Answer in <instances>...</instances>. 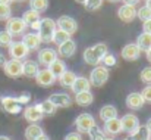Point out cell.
<instances>
[{"label":"cell","instance_id":"obj_51","mask_svg":"<svg viewBox=\"0 0 151 140\" xmlns=\"http://www.w3.org/2000/svg\"><path fill=\"white\" fill-rule=\"evenodd\" d=\"M145 53H147V59H148V62L151 63V49L148 50V52H145Z\"/></svg>","mask_w":151,"mask_h":140},{"label":"cell","instance_id":"obj_33","mask_svg":"<svg viewBox=\"0 0 151 140\" xmlns=\"http://www.w3.org/2000/svg\"><path fill=\"white\" fill-rule=\"evenodd\" d=\"M38 105H40V108H41V111H43L44 115H54L56 111H57L56 105H54L53 102H50L49 99H46L44 102H41V103H38Z\"/></svg>","mask_w":151,"mask_h":140},{"label":"cell","instance_id":"obj_43","mask_svg":"<svg viewBox=\"0 0 151 140\" xmlns=\"http://www.w3.org/2000/svg\"><path fill=\"white\" fill-rule=\"evenodd\" d=\"M65 140H82V136L78 131H72V133H68L65 136Z\"/></svg>","mask_w":151,"mask_h":140},{"label":"cell","instance_id":"obj_28","mask_svg":"<svg viewBox=\"0 0 151 140\" xmlns=\"http://www.w3.org/2000/svg\"><path fill=\"white\" fill-rule=\"evenodd\" d=\"M49 69H50L51 74H53L56 78H59V77H60V75H62V74L66 71V63H65L62 59H59V58H57V59H56V61L51 63L50 66H49Z\"/></svg>","mask_w":151,"mask_h":140},{"label":"cell","instance_id":"obj_29","mask_svg":"<svg viewBox=\"0 0 151 140\" xmlns=\"http://www.w3.org/2000/svg\"><path fill=\"white\" fill-rule=\"evenodd\" d=\"M40 19H41L40 13H38L37 10H32V9L25 10V12H24V15H22V21L27 24V27L32 25L34 22H37V21H40Z\"/></svg>","mask_w":151,"mask_h":140},{"label":"cell","instance_id":"obj_41","mask_svg":"<svg viewBox=\"0 0 151 140\" xmlns=\"http://www.w3.org/2000/svg\"><path fill=\"white\" fill-rule=\"evenodd\" d=\"M141 96H142V99H144L145 103H151V84L150 86H145V87L142 89Z\"/></svg>","mask_w":151,"mask_h":140},{"label":"cell","instance_id":"obj_3","mask_svg":"<svg viewBox=\"0 0 151 140\" xmlns=\"http://www.w3.org/2000/svg\"><path fill=\"white\" fill-rule=\"evenodd\" d=\"M109 77H110V72H109V68L103 66V65H97L93 68L91 74H90V83H91V87H103L107 81H109Z\"/></svg>","mask_w":151,"mask_h":140},{"label":"cell","instance_id":"obj_8","mask_svg":"<svg viewBox=\"0 0 151 140\" xmlns=\"http://www.w3.org/2000/svg\"><path fill=\"white\" fill-rule=\"evenodd\" d=\"M24 118L29 122V124H37L44 118V114L40 108V105H28L24 109Z\"/></svg>","mask_w":151,"mask_h":140},{"label":"cell","instance_id":"obj_49","mask_svg":"<svg viewBox=\"0 0 151 140\" xmlns=\"http://www.w3.org/2000/svg\"><path fill=\"white\" fill-rule=\"evenodd\" d=\"M145 127H147V128H148V130L151 131V118H148V120H147V122H145Z\"/></svg>","mask_w":151,"mask_h":140},{"label":"cell","instance_id":"obj_4","mask_svg":"<svg viewBox=\"0 0 151 140\" xmlns=\"http://www.w3.org/2000/svg\"><path fill=\"white\" fill-rule=\"evenodd\" d=\"M96 124H97V122H96L94 117H93L91 114H87V112L79 114V115L75 118V121H73V125H75V128H76V131H78L79 134L88 133Z\"/></svg>","mask_w":151,"mask_h":140},{"label":"cell","instance_id":"obj_11","mask_svg":"<svg viewBox=\"0 0 151 140\" xmlns=\"http://www.w3.org/2000/svg\"><path fill=\"white\" fill-rule=\"evenodd\" d=\"M9 55L12 56V59L24 61L29 55V50L22 42H12V44L9 46Z\"/></svg>","mask_w":151,"mask_h":140},{"label":"cell","instance_id":"obj_26","mask_svg":"<svg viewBox=\"0 0 151 140\" xmlns=\"http://www.w3.org/2000/svg\"><path fill=\"white\" fill-rule=\"evenodd\" d=\"M137 46L142 52H148L151 49V34L150 33H141L137 39Z\"/></svg>","mask_w":151,"mask_h":140},{"label":"cell","instance_id":"obj_42","mask_svg":"<svg viewBox=\"0 0 151 140\" xmlns=\"http://www.w3.org/2000/svg\"><path fill=\"white\" fill-rule=\"evenodd\" d=\"M16 100H18L21 105L29 103V102H31V94H29V93H21L18 97H16Z\"/></svg>","mask_w":151,"mask_h":140},{"label":"cell","instance_id":"obj_45","mask_svg":"<svg viewBox=\"0 0 151 140\" xmlns=\"http://www.w3.org/2000/svg\"><path fill=\"white\" fill-rule=\"evenodd\" d=\"M123 1V4H131V6H135L139 0H122Z\"/></svg>","mask_w":151,"mask_h":140},{"label":"cell","instance_id":"obj_7","mask_svg":"<svg viewBox=\"0 0 151 140\" xmlns=\"http://www.w3.org/2000/svg\"><path fill=\"white\" fill-rule=\"evenodd\" d=\"M120 122H122L123 131H125L126 134H129V136H132V134L139 128V125H141L138 117L134 115V114H126V115H123V117L120 118Z\"/></svg>","mask_w":151,"mask_h":140},{"label":"cell","instance_id":"obj_1","mask_svg":"<svg viewBox=\"0 0 151 140\" xmlns=\"http://www.w3.org/2000/svg\"><path fill=\"white\" fill-rule=\"evenodd\" d=\"M109 53V47L104 43H97L91 47H87L84 50V61L85 63L91 65V66H97L100 65L103 58Z\"/></svg>","mask_w":151,"mask_h":140},{"label":"cell","instance_id":"obj_23","mask_svg":"<svg viewBox=\"0 0 151 140\" xmlns=\"http://www.w3.org/2000/svg\"><path fill=\"white\" fill-rule=\"evenodd\" d=\"M90 89H91V83H90V80L87 78V77H78L76 80H75V83H73V86H72V92L76 94V93H82V92H90Z\"/></svg>","mask_w":151,"mask_h":140},{"label":"cell","instance_id":"obj_30","mask_svg":"<svg viewBox=\"0 0 151 140\" xmlns=\"http://www.w3.org/2000/svg\"><path fill=\"white\" fill-rule=\"evenodd\" d=\"M131 140H151V131L145 125H139V128L131 136Z\"/></svg>","mask_w":151,"mask_h":140},{"label":"cell","instance_id":"obj_34","mask_svg":"<svg viewBox=\"0 0 151 140\" xmlns=\"http://www.w3.org/2000/svg\"><path fill=\"white\" fill-rule=\"evenodd\" d=\"M69 39H70V34H68V33H65V31H62V30H59V28L54 31L53 42H54L56 44H62V43L68 42Z\"/></svg>","mask_w":151,"mask_h":140},{"label":"cell","instance_id":"obj_12","mask_svg":"<svg viewBox=\"0 0 151 140\" xmlns=\"http://www.w3.org/2000/svg\"><path fill=\"white\" fill-rule=\"evenodd\" d=\"M57 52L54 50V49H51V47H44V49H41V50H38V65H43V66H46V68H49L51 63L57 59Z\"/></svg>","mask_w":151,"mask_h":140},{"label":"cell","instance_id":"obj_6","mask_svg":"<svg viewBox=\"0 0 151 140\" xmlns=\"http://www.w3.org/2000/svg\"><path fill=\"white\" fill-rule=\"evenodd\" d=\"M0 103H1V109L10 115H18L22 111V105L13 96H3L0 99Z\"/></svg>","mask_w":151,"mask_h":140},{"label":"cell","instance_id":"obj_15","mask_svg":"<svg viewBox=\"0 0 151 140\" xmlns=\"http://www.w3.org/2000/svg\"><path fill=\"white\" fill-rule=\"evenodd\" d=\"M117 16L123 22H132L137 18V7L131 4H122L117 10Z\"/></svg>","mask_w":151,"mask_h":140},{"label":"cell","instance_id":"obj_40","mask_svg":"<svg viewBox=\"0 0 151 140\" xmlns=\"http://www.w3.org/2000/svg\"><path fill=\"white\" fill-rule=\"evenodd\" d=\"M10 12H12V9H10V6H7V4H0V21H7L9 18H10Z\"/></svg>","mask_w":151,"mask_h":140},{"label":"cell","instance_id":"obj_25","mask_svg":"<svg viewBox=\"0 0 151 140\" xmlns=\"http://www.w3.org/2000/svg\"><path fill=\"white\" fill-rule=\"evenodd\" d=\"M100 118L101 121H109V120H113V118H117V109L113 106V105H104L100 109Z\"/></svg>","mask_w":151,"mask_h":140},{"label":"cell","instance_id":"obj_46","mask_svg":"<svg viewBox=\"0 0 151 140\" xmlns=\"http://www.w3.org/2000/svg\"><path fill=\"white\" fill-rule=\"evenodd\" d=\"M40 21H41V19H40ZM40 21H37V22H34V24H32V25H29V27H31L32 30H35V31H38V30H40Z\"/></svg>","mask_w":151,"mask_h":140},{"label":"cell","instance_id":"obj_19","mask_svg":"<svg viewBox=\"0 0 151 140\" xmlns=\"http://www.w3.org/2000/svg\"><path fill=\"white\" fill-rule=\"evenodd\" d=\"M104 133L109 136H117L120 133H123V127L119 118H113L104 122Z\"/></svg>","mask_w":151,"mask_h":140},{"label":"cell","instance_id":"obj_9","mask_svg":"<svg viewBox=\"0 0 151 140\" xmlns=\"http://www.w3.org/2000/svg\"><path fill=\"white\" fill-rule=\"evenodd\" d=\"M56 25H57L59 30H62V31H65V33H68L70 36L73 33H76V30H78V22L72 16H68V15H62L56 21Z\"/></svg>","mask_w":151,"mask_h":140},{"label":"cell","instance_id":"obj_39","mask_svg":"<svg viewBox=\"0 0 151 140\" xmlns=\"http://www.w3.org/2000/svg\"><path fill=\"white\" fill-rule=\"evenodd\" d=\"M101 4H103V0H87L84 3L87 10H97L101 7Z\"/></svg>","mask_w":151,"mask_h":140},{"label":"cell","instance_id":"obj_58","mask_svg":"<svg viewBox=\"0 0 151 140\" xmlns=\"http://www.w3.org/2000/svg\"><path fill=\"white\" fill-rule=\"evenodd\" d=\"M123 140H131V139H123Z\"/></svg>","mask_w":151,"mask_h":140},{"label":"cell","instance_id":"obj_44","mask_svg":"<svg viewBox=\"0 0 151 140\" xmlns=\"http://www.w3.org/2000/svg\"><path fill=\"white\" fill-rule=\"evenodd\" d=\"M142 30H144V33H150L151 34V19L147 21V22H142Z\"/></svg>","mask_w":151,"mask_h":140},{"label":"cell","instance_id":"obj_38","mask_svg":"<svg viewBox=\"0 0 151 140\" xmlns=\"http://www.w3.org/2000/svg\"><path fill=\"white\" fill-rule=\"evenodd\" d=\"M139 78H141L142 83H145L147 86H150L151 84V66L144 68V69L139 72Z\"/></svg>","mask_w":151,"mask_h":140},{"label":"cell","instance_id":"obj_18","mask_svg":"<svg viewBox=\"0 0 151 140\" xmlns=\"http://www.w3.org/2000/svg\"><path fill=\"white\" fill-rule=\"evenodd\" d=\"M25 46L28 47V50H38L40 44H41V39L37 33H27L22 36V40H21Z\"/></svg>","mask_w":151,"mask_h":140},{"label":"cell","instance_id":"obj_21","mask_svg":"<svg viewBox=\"0 0 151 140\" xmlns=\"http://www.w3.org/2000/svg\"><path fill=\"white\" fill-rule=\"evenodd\" d=\"M144 103L145 102H144L142 96H141V93H138V92H132V93H129L126 96V106L129 109L138 111V109H141L144 106Z\"/></svg>","mask_w":151,"mask_h":140},{"label":"cell","instance_id":"obj_54","mask_svg":"<svg viewBox=\"0 0 151 140\" xmlns=\"http://www.w3.org/2000/svg\"><path fill=\"white\" fill-rule=\"evenodd\" d=\"M75 1H76V3H81V4H84L87 0H75Z\"/></svg>","mask_w":151,"mask_h":140},{"label":"cell","instance_id":"obj_22","mask_svg":"<svg viewBox=\"0 0 151 140\" xmlns=\"http://www.w3.org/2000/svg\"><path fill=\"white\" fill-rule=\"evenodd\" d=\"M76 78H78V75H76L73 71L66 69V71L57 78V81H59V84H60L63 89H72V86H73V83H75Z\"/></svg>","mask_w":151,"mask_h":140},{"label":"cell","instance_id":"obj_14","mask_svg":"<svg viewBox=\"0 0 151 140\" xmlns=\"http://www.w3.org/2000/svg\"><path fill=\"white\" fill-rule=\"evenodd\" d=\"M139 55H141V50H139V47L137 46V43H129V44L123 46L122 50H120V56L125 61H129V62L137 61L139 58Z\"/></svg>","mask_w":151,"mask_h":140},{"label":"cell","instance_id":"obj_27","mask_svg":"<svg viewBox=\"0 0 151 140\" xmlns=\"http://www.w3.org/2000/svg\"><path fill=\"white\" fill-rule=\"evenodd\" d=\"M94 100V96L91 92H82V93H76L75 94V102L79 105V106H90Z\"/></svg>","mask_w":151,"mask_h":140},{"label":"cell","instance_id":"obj_57","mask_svg":"<svg viewBox=\"0 0 151 140\" xmlns=\"http://www.w3.org/2000/svg\"><path fill=\"white\" fill-rule=\"evenodd\" d=\"M106 140H114V139H110V137H107V139H106Z\"/></svg>","mask_w":151,"mask_h":140},{"label":"cell","instance_id":"obj_10","mask_svg":"<svg viewBox=\"0 0 151 140\" xmlns=\"http://www.w3.org/2000/svg\"><path fill=\"white\" fill-rule=\"evenodd\" d=\"M3 71L10 78H19L22 75V61H16V59L6 61L3 65Z\"/></svg>","mask_w":151,"mask_h":140},{"label":"cell","instance_id":"obj_13","mask_svg":"<svg viewBox=\"0 0 151 140\" xmlns=\"http://www.w3.org/2000/svg\"><path fill=\"white\" fill-rule=\"evenodd\" d=\"M56 77L51 74V71L49 68H43V69H40L38 72H37V75H35V81H37V84L40 86V87H51L54 83H56Z\"/></svg>","mask_w":151,"mask_h":140},{"label":"cell","instance_id":"obj_36","mask_svg":"<svg viewBox=\"0 0 151 140\" xmlns=\"http://www.w3.org/2000/svg\"><path fill=\"white\" fill-rule=\"evenodd\" d=\"M13 37L6 31V30H3V31H0V47H9L12 44V40Z\"/></svg>","mask_w":151,"mask_h":140},{"label":"cell","instance_id":"obj_16","mask_svg":"<svg viewBox=\"0 0 151 140\" xmlns=\"http://www.w3.org/2000/svg\"><path fill=\"white\" fill-rule=\"evenodd\" d=\"M40 71V65L37 61L32 59H25L22 62V75L28 77V78H35L37 72Z\"/></svg>","mask_w":151,"mask_h":140},{"label":"cell","instance_id":"obj_2","mask_svg":"<svg viewBox=\"0 0 151 140\" xmlns=\"http://www.w3.org/2000/svg\"><path fill=\"white\" fill-rule=\"evenodd\" d=\"M56 30H57L56 21H53L51 18H41V21H40V30L37 31V34L41 39V43H51Z\"/></svg>","mask_w":151,"mask_h":140},{"label":"cell","instance_id":"obj_35","mask_svg":"<svg viewBox=\"0 0 151 140\" xmlns=\"http://www.w3.org/2000/svg\"><path fill=\"white\" fill-rule=\"evenodd\" d=\"M137 16H138L139 21L147 22V21H150L151 19V10L147 7V6H141V7L137 10Z\"/></svg>","mask_w":151,"mask_h":140},{"label":"cell","instance_id":"obj_31","mask_svg":"<svg viewBox=\"0 0 151 140\" xmlns=\"http://www.w3.org/2000/svg\"><path fill=\"white\" fill-rule=\"evenodd\" d=\"M29 7L38 13L46 12L49 9V0H29Z\"/></svg>","mask_w":151,"mask_h":140},{"label":"cell","instance_id":"obj_37","mask_svg":"<svg viewBox=\"0 0 151 140\" xmlns=\"http://www.w3.org/2000/svg\"><path fill=\"white\" fill-rule=\"evenodd\" d=\"M103 66H106V68H113L116 63H117V61H116V56L114 55H111V53H107L104 58H103Z\"/></svg>","mask_w":151,"mask_h":140},{"label":"cell","instance_id":"obj_17","mask_svg":"<svg viewBox=\"0 0 151 140\" xmlns=\"http://www.w3.org/2000/svg\"><path fill=\"white\" fill-rule=\"evenodd\" d=\"M76 53V42L69 39L68 42L59 44L57 47V55L59 56H63V58H72L73 55Z\"/></svg>","mask_w":151,"mask_h":140},{"label":"cell","instance_id":"obj_32","mask_svg":"<svg viewBox=\"0 0 151 140\" xmlns=\"http://www.w3.org/2000/svg\"><path fill=\"white\" fill-rule=\"evenodd\" d=\"M87 134L90 136V140H106L107 139V134L101 130L97 124H96V125H94Z\"/></svg>","mask_w":151,"mask_h":140},{"label":"cell","instance_id":"obj_20","mask_svg":"<svg viewBox=\"0 0 151 140\" xmlns=\"http://www.w3.org/2000/svg\"><path fill=\"white\" fill-rule=\"evenodd\" d=\"M49 100L56 105V108H69L72 103V97L68 93H53L49 96Z\"/></svg>","mask_w":151,"mask_h":140},{"label":"cell","instance_id":"obj_5","mask_svg":"<svg viewBox=\"0 0 151 140\" xmlns=\"http://www.w3.org/2000/svg\"><path fill=\"white\" fill-rule=\"evenodd\" d=\"M27 30V24L22 21V18L18 16H10L6 21V31L13 37V36H24Z\"/></svg>","mask_w":151,"mask_h":140},{"label":"cell","instance_id":"obj_48","mask_svg":"<svg viewBox=\"0 0 151 140\" xmlns=\"http://www.w3.org/2000/svg\"><path fill=\"white\" fill-rule=\"evenodd\" d=\"M4 62H6V59H4V56H3V53L0 52V66H3V65H4Z\"/></svg>","mask_w":151,"mask_h":140},{"label":"cell","instance_id":"obj_47","mask_svg":"<svg viewBox=\"0 0 151 140\" xmlns=\"http://www.w3.org/2000/svg\"><path fill=\"white\" fill-rule=\"evenodd\" d=\"M12 1H13V0H0V4H7V6H10Z\"/></svg>","mask_w":151,"mask_h":140},{"label":"cell","instance_id":"obj_52","mask_svg":"<svg viewBox=\"0 0 151 140\" xmlns=\"http://www.w3.org/2000/svg\"><path fill=\"white\" fill-rule=\"evenodd\" d=\"M144 6H147V7L151 10V0H145V4H144Z\"/></svg>","mask_w":151,"mask_h":140},{"label":"cell","instance_id":"obj_24","mask_svg":"<svg viewBox=\"0 0 151 140\" xmlns=\"http://www.w3.org/2000/svg\"><path fill=\"white\" fill-rule=\"evenodd\" d=\"M25 139L27 140H35L38 139L40 136L44 134V130L38 125V124H29L27 128H25Z\"/></svg>","mask_w":151,"mask_h":140},{"label":"cell","instance_id":"obj_55","mask_svg":"<svg viewBox=\"0 0 151 140\" xmlns=\"http://www.w3.org/2000/svg\"><path fill=\"white\" fill-rule=\"evenodd\" d=\"M107 1H110V3H117V1H120V0H107Z\"/></svg>","mask_w":151,"mask_h":140},{"label":"cell","instance_id":"obj_56","mask_svg":"<svg viewBox=\"0 0 151 140\" xmlns=\"http://www.w3.org/2000/svg\"><path fill=\"white\" fill-rule=\"evenodd\" d=\"M13 1H25V0H13Z\"/></svg>","mask_w":151,"mask_h":140},{"label":"cell","instance_id":"obj_53","mask_svg":"<svg viewBox=\"0 0 151 140\" xmlns=\"http://www.w3.org/2000/svg\"><path fill=\"white\" fill-rule=\"evenodd\" d=\"M0 140H12V139L7 137V136H0Z\"/></svg>","mask_w":151,"mask_h":140},{"label":"cell","instance_id":"obj_50","mask_svg":"<svg viewBox=\"0 0 151 140\" xmlns=\"http://www.w3.org/2000/svg\"><path fill=\"white\" fill-rule=\"evenodd\" d=\"M35 140H50V137H49V136H46V134H43V136H40L38 139H35Z\"/></svg>","mask_w":151,"mask_h":140}]
</instances>
